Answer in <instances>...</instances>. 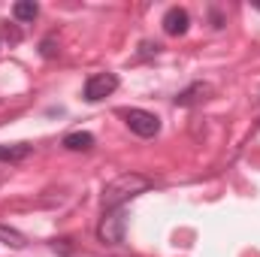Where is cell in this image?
<instances>
[{
  "label": "cell",
  "instance_id": "obj_1",
  "mask_svg": "<svg viewBox=\"0 0 260 257\" xmlns=\"http://www.w3.org/2000/svg\"><path fill=\"white\" fill-rule=\"evenodd\" d=\"M151 185H154V182H151L148 176H142V173H121L118 179H112V182L103 188V197H100L103 212H109V209H124V203L136 200L139 194H145Z\"/></svg>",
  "mask_w": 260,
  "mask_h": 257
},
{
  "label": "cell",
  "instance_id": "obj_10",
  "mask_svg": "<svg viewBox=\"0 0 260 257\" xmlns=\"http://www.w3.org/2000/svg\"><path fill=\"white\" fill-rule=\"evenodd\" d=\"M0 239H3L6 245H12V248H24V245H27L24 233H18L15 227H6V224H0Z\"/></svg>",
  "mask_w": 260,
  "mask_h": 257
},
{
  "label": "cell",
  "instance_id": "obj_9",
  "mask_svg": "<svg viewBox=\"0 0 260 257\" xmlns=\"http://www.w3.org/2000/svg\"><path fill=\"white\" fill-rule=\"evenodd\" d=\"M12 15H15V21H34V18L40 15V6H37L34 0H18V3L12 6Z\"/></svg>",
  "mask_w": 260,
  "mask_h": 257
},
{
  "label": "cell",
  "instance_id": "obj_7",
  "mask_svg": "<svg viewBox=\"0 0 260 257\" xmlns=\"http://www.w3.org/2000/svg\"><path fill=\"white\" fill-rule=\"evenodd\" d=\"M34 154L30 142H12V145H0V160L3 164H21Z\"/></svg>",
  "mask_w": 260,
  "mask_h": 257
},
{
  "label": "cell",
  "instance_id": "obj_5",
  "mask_svg": "<svg viewBox=\"0 0 260 257\" xmlns=\"http://www.w3.org/2000/svg\"><path fill=\"white\" fill-rule=\"evenodd\" d=\"M160 24H164V34H167V37H185L188 27H191V15H188L185 6H170V9L164 12Z\"/></svg>",
  "mask_w": 260,
  "mask_h": 257
},
{
  "label": "cell",
  "instance_id": "obj_2",
  "mask_svg": "<svg viewBox=\"0 0 260 257\" xmlns=\"http://www.w3.org/2000/svg\"><path fill=\"white\" fill-rule=\"evenodd\" d=\"M127 233V212L124 209H109L103 212L100 224H97V239L103 245H121Z\"/></svg>",
  "mask_w": 260,
  "mask_h": 257
},
{
  "label": "cell",
  "instance_id": "obj_8",
  "mask_svg": "<svg viewBox=\"0 0 260 257\" xmlns=\"http://www.w3.org/2000/svg\"><path fill=\"white\" fill-rule=\"evenodd\" d=\"M61 145H64L67 151H91V148H94V136H91L88 130H73V133L64 136Z\"/></svg>",
  "mask_w": 260,
  "mask_h": 257
},
{
  "label": "cell",
  "instance_id": "obj_12",
  "mask_svg": "<svg viewBox=\"0 0 260 257\" xmlns=\"http://www.w3.org/2000/svg\"><path fill=\"white\" fill-rule=\"evenodd\" d=\"M3 37H6L9 43H21V30H18V27H12V24H6V27H3Z\"/></svg>",
  "mask_w": 260,
  "mask_h": 257
},
{
  "label": "cell",
  "instance_id": "obj_11",
  "mask_svg": "<svg viewBox=\"0 0 260 257\" xmlns=\"http://www.w3.org/2000/svg\"><path fill=\"white\" fill-rule=\"evenodd\" d=\"M58 52H61V46H58V40H55V37H46V40L40 43V55H43L46 61L58 58Z\"/></svg>",
  "mask_w": 260,
  "mask_h": 257
},
{
  "label": "cell",
  "instance_id": "obj_14",
  "mask_svg": "<svg viewBox=\"0 0 260 257\" xmlns=\"http://www.w3.org/2000/svg\"><path fill=\"white\" fill-rule=\"evenodd\" d=\"M254 9H260V3H254Z\"/></svg>",
  "mask_w": 260,
  "mask_h": 257
},
{
  "label": "cell",
  "instance_id": "obj_4",
  "mask_svg": "<svg viewBox=\"0 0 260 257\" xmlns=\"http://www.w3.org/2000/svg\"><path fill=\"white\" fill-rule=\"evenodd\" d=\"M121 115H124L127 127L133 130L136 136H142V139H151V136L160 133V118H157L154 112H145V109H124Z\"/></svg>",
  "mask_w": 260,
  "mask_h": 257
},
{
  "label": "cell",
  "instance_id": "obj_13",
  "mask_svg": "<svg viewBox=\"0 0 260 257\" xmlns=\"http://www.w3.org/2000/svg\"><path fill=\"white\" fill-rule=\"evenodd\" d=\"M157 52H160L157 43H142V55H157Z\"/></svg>",
  "mask_w": 260,
  "mask_h": 257
},
{
  "label": "cell",
  "instance_id": "obj_6",
  "mask_svg": "<svg viewBox=\"0 0 260 257\" xmlns=\"http://www.w3.org/2000/svg\"><path fill=\"white\" fill-rule=\"evenodd\" d=\"M212 94H215V88H212L209 82H191L185 91L176 94V106H197V103L209 100Z\"/></svg>",
  "mask_w": 260,
  "mask_h": 257
},
{
  "label": "cell",
  "instance_id": "obj_3",
  "mask_svg": "<svg viewBox=\"0 0 260 257\" xmlns=\"http://www.w3.org/2000/svg\"><path fill=\"white\" fill-rule=\"evenodd\" d=\"M118 88V76L115 73H94V76H88L85 79V88H82V97L88 100V103H100L103 97H109L112 91Z\"/></svg>",
  "mask_w": 260,
  "mask_h": 257
}]
</instances>
